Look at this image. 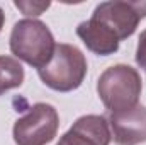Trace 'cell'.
<instances>
[{
  "label": "cell",
  "mask_w": 146,
  "mask_h": 145,
  "mask_svg": "<svg viewBox=\"0 0 146 145\" xmlns=\"http://www.w3.org/2000/svg\"><path fill=\"white\" fill-rule=\"evenodd\" d=\"M54 38L49 28L37 19H21L10 33V51L14 58L37 70L44 68L54 55Z\"/></svg>",
  "instance_id": "6da1fadb"
},
{
  "label": "cell",
  "mask_w": 146,
  "mask_h": 145,
  "mask_svg": "<svg viewBox=\"0 0 146 145\" xmlns=\"http://www.w3.org/2000/svg\"><path fill=\"white\" fill-rule=\"evenodd\" d=\"M143 91L141 75L129 65H114L100 73L97 80V94L110 113L126 111L139 104Z\"/></svg>",
  "instance_id": "7a4b0ae2"
},
{
  "label": "cell",
  "mask_w": 146,
  "mask_h": 145,
  "mask_svg": "<svg viewBox=\"0 0 146 145\" xmlns=\"http://www.w3.org/2000/svg\"><path fill=\"white\" fill-rule=\"evenodd\" d=\"M44 85L58 92H72L78 89L87 75V58L73 44L60 43L54 48L51 62L37 70Z\"/></svg>",
  "instance_id": "3957f363"
},
{
  "label": "cell",
  "mask_w": 146,
  "mask_h": 145,
  "mask_svg": "<svg viewBox=\"0 0 146 145\" xmlns=\"http://www.w3.org/2000/svg\"><path fill=\"white\" fill-rule=\"evenodd\" d=\"M60 126V116L54 106L36 103L21 116L12 128L15 145H48L54 140Z\"/></svg>",
  "instance_id": "277c9868"
},
{
  "label": "cell",
  "mask_w": 146,
  "mask_h": 145,
  "mask_svg": "<svg viewBox=\"0 0 146 145\" xmlns=\"http://www.w3.org/2000/svg\"><path fill=\"white\" fill-rule=\"evenodd\" d=\"M146 17L145 0H110L95 7L90 19L106 28L119 43L134 34L138 24Z\"/></svg>",
  "instance_id": "5b68a950"
},
{
  "label": "cell",
  "mask_w": 146,
  "mask_h": 145,
  "mask_svg": "<svg viewBox=\"0 0 146 145\" xmlns=\"http://www.w3.org/2000/svg\"><path fill=\"white\" fill-rule=\"evenodd\" d=\"M109 126L117 145H139L146 142V108L138 104L131 109L110 113Z\"/></svg>",
  "instance_id": "8992f818"
},
{
  "label": "cell",
  "mask_w": 146,
  "mask_h": 145,
  "mask_svg": "<svg viewBox=\"0 0 146 145\" xmlns=\"http://www.w3.org/2000/svg\"><path fill=\"white\" fill-rule=\"evenodd\" d=\"M112 140L109 121L100 114L80 116L56 145H109Z\"/></svg>",
  "instance_id": "52a82bcc"
},
{
  "label": "cell",
  "mask_w": 146,
  "mask_h": 145,
  "mask_svg": "<svg viewBox=\"0 0 146 145\" xmlns=\"http://www.w3.org/2000/svg\"><path fill=\"white\" fill-rule=\"evenodd\" d=\"M76 36L83 41V44L92 53L100 55V56L114 55L119 50V41L94 19L80 22L76 28Z\"/></svg>",
  "instance_id": "ba28073f"
},
{
  "label": "cell",
  "mask_w": 146,
  "mask_h": 145,
  "mask_svg": "<svg viewBox=\"0 0 146 145\" xmlns=\"http://www.w3.org/2000/svg\"><path fill=\"white\" fill-rule=\"evenodd\" d=\"M24 82V68L14 56H0V96L10 89L21 87Z\"/></svg>",
  "instance_id": "9c48e42d"
},
{
  "label": "cell",
  "mask_w": 146,
  "mask_h": 145,
  "mask_svg": "<svg viewBox=\"0 0 146 145\" xmlns=\"http://www.w3.org/2000/svg\"><path fill=\"white\" fill-rule=\"evenodd\" d=\"M14 5H15L19 10H22V14L33 15V17L41 15L44 10H48V9L51 7L49 2H29V0H15Z\"/></svg>",
  "instance_id": "30bf717a"
},
{
  "label": "cell",
  "mask_w": 146,
  "mask_h": 145,
  "mask_svg": "<svg viewBox=\"0 0 146 145\" xmlns=\"http://www.w3.org/2000/svg\"><path fill=\"white\" fill-rule=\"evenodd\" d=\"M136 63L139 68L146 72V29L139 34L138 39V48H136Z\"/></svg>",
  "instance_id": "8fae6325"
},
{
  "label": "cell",
  "mask_w": 146,
  "mask_h": 145,
  "mask_svg": "<svg viewBox=\"0 0 146 145\" xmlns=\"http://www.w3.org/2000/svg\"><path fill=\"white\" fill-rule=\"evenodd\" d=\"M3 24H5V14H3V10H2V7H0V33H2Z\"/></svg>",
  "instance_id": "7c38bea8"
}]
</instances>
